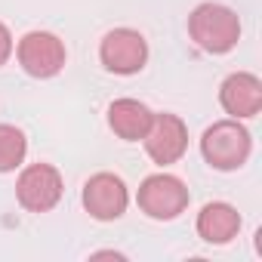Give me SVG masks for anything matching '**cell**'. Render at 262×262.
Instances as JSON below:
<instances>
[{"label": "cell", "instance_id": "cell-1", "mask_svg": "<svg viewBox=\"0 0 262 262\" xmlns=\"http://www.w3.org/2000/svg\"><path fill=\"white\" fill-rule=\"evenodd\" d=\"M188 34L204 53L222 56V53L237 47V40H241V19H237L234 10H228L222 4H201L188 16Z\"/></svg>", "mask_w": 262, "mask_h": 262}, {"label": "cell", "instance_id": "cell-2", "mask_svg": "<svg viewBox=\"0 0 262 262\" xmlns=\"http://www.w3.org/2000/svg\"><path fill=\"white\" fill-rule=\"evenodd\" d=\"M250 151H253L250 129L234 117L207 126V133L201 136V155L213 170H237L247 164Z\"/></svg>", "mask_w": 262, "mask_h": 262}, {"label": "cell", "instance_id": "cell-3", "mask_svg": "<svg viewBox=\"0 0 262 262\" xmlns=\"http://www.w3.org/2000/svg\"><path fill=\"white\" fill-rule=\"evenodd\" d=\"M188 201L191 198H188L185 182L179 176H173V173H155V176H148L139 185V194H136L139 210L148 219H158V222H170L179 213H185Z\"/></svg>", "mask_w": 262, "mask_h": 262}, {"label": "cell", "instance_id": "cell-4", "mask_svg": "<svg viewBox=\"0 0 262 262\" xmlns=\"http://www.w3.org/2000/svg\"><path fill=\"white\" fill-rule=\"evenodd\" d=\"M99 59L111 74H139L148 62V40L136 28H114L102 37Z\"/></svg>", "mask_w": 262, "mask_h": 262}, {"label": "cell", "instance_id": "cell-5", "mask_svg": "<svg viewBox=\"0 0 262 262\" xmlns=\"http://www.w3.org/2000/svg\"><path fill=\"white\" fill-rule=\"evenodd\" d=\"M65 182L53 164H31L16 182V198L28 213H50L62 201Z\"/></svg>", "mask_w": 262, "mask_h": 262}, {"label": "cell", "instance_id": "cell-6", "mask_svg": "<svg viewBox=\"0 0 262 262\" xmlns=\"http://www.w3.org/2000/svg\"><path fill=\"white\" fill-rule=\"evenodd\" d=\"M16 56H19L22 71L31 74V77H40V80L56 77L65 68V59H68L65 43L56 34H50V31H28L19 40Z\"/></svg>", "mask_w": 262, "mask_h": 262}, {"label": "cell", "instance_id": "cell-7", "mask_svg": "<svg viewBox=\"0 0 262 262\" xmlns=\"http://www.w3.org/2000/svg\"><path fill=\"white\" fill-rule=\"evenodd\" d=\"M142 142H145V151H148V158L155 164L170 167L188 151V126H185V120L179 114H170V111L155 114L148 129H145V136H142Z\"/></svg>", "mask_w": 262, "mask_h": 262}, {"label": "cell", "instance_id": "cell-8", "mask_svg": "<svg viewBox=\"0 0 262 262\" xmlns=\"http://www.w3.org/2000/svg\"><path fill=\"white\" fill-rule=\"evenodd\" d=\"M129 191L120 176L114 173H96L83 185V210L99 222H114L126 213Z\"/></svg>", "mask_w": 262, "mask_h": 262}, {"label": "cell", "instance_id": "cell-9", "mask_svg": "<svg viewBox=\"0 0 262 262\" xmlns=\"http://www.w3.org/2000/svg\"><path fill=\"white\" fill-rule=\"evenodd\" d=\"M219 102H222L225 114H231L234 120L256 117L262 108V80L250 71H234L222 80Z\"/></svg>", "mask_w": 262, "mask_h": 262}, {"label": "cell", "instance_id": "cell-10", "mask_svg": "<svg viewBox=\"0 0 262 262\" xmlns=\"http://www.w3.org/2000/svg\"><path fill=\"white\" fill-rule=\"evenodd\" d=\"M151 117H155V111L139 99H117L108 108V126L123 142H139L145 136Z\"/></svg>", "mask_w": 262, "mask_h": 262}, {"label": "cell", "instance_id": "cell-11", "mask_svg": "<svg viewBox=\"0 0 262 262\" xmlns=\"http://www.w3.org/2000/svg\"><path fill=\"white\" fill-rule=\"evenodd\" d=\"M237 231H241V213L225 201H213L198 213V234L207 244H228L231 237H237Z\"/></svg>", "mask_w": 262, "mask_h": 262}, {"label": "cell", "instance_id": "cell-12", "mask_svg": "<svg viewBox=\"0 0 262 262\" xmlns=\"http://www.w3.org/2000/svg\"><path fill=\"white\" fill-rule=\"evenodd\" d=\"M28 155V139L19 126L0 123V173H13Z\"/></svg>", "mask_w": 262, "mask_h": 262}, {"label": "cell", "instance_id": "cell-13", "mask_svg": "<svg viewBox=\"0 0 262 262\" xmlns=\"http://www.w3.org/2000/svg\"><path fill=\"white\" fill-rule=\"evenodd\" d=\"M13 50H16V43H13V34H10V28H7L4 22H0V65H7V62H10Z\"/></svg>", "mask_w": 262, "mask_h": 262}]
</instances>
